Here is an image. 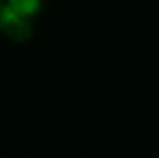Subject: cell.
I'll return each mask as SVG.
<instances>
[{"instance_id":"1","label":"cell","mask_w":159,"mask_h":158,"mask_svg":"<svg viewBox=\"0 0 159 158\" xmlns=\"http://www.w3.org/2000/svg\"><path fill=\"white\" fill-rule=\"evenodd\" d=\"M2 29L7 32V36L10 39L17 41V43H22V41L29 39L32 34V27H31V22L27 21V17L14 12L10 7H5Z\"/></svg>"},{"instance_id":"2","label":"cell","mask_w":159,"mask_h":158,"mask_svg":"<svg viewBox=\"0 0 159 158\" xmlns=\"http://www.w3.org/2000/svg\"><path fill=\"white\" fill-rule=\"evenodd\" d=\"M41 0H9V7L14 12L20 14V16H32L37 9H39Z\"/></svg>"},{"instance_id":"3","label":"cell","mask_w":159,"mask_h":158,"mask_svg":"<svg viewBox=\"0 0 159 158\" xmlns=\"http://www.w3.org/2000/svg\"><path fill=\"white\" fill-rule=\"evenodd\" d=\"M3 16H5V7L0 3V29H2V26H3Z\"/></svg>"}]
</instances>
